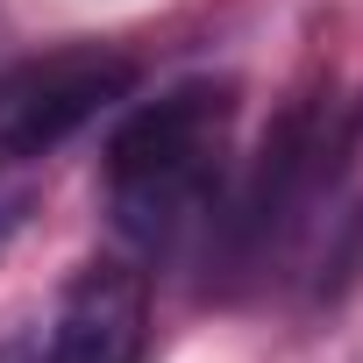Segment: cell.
Returning <instances> with one entry per match:
<instances>
[{"label":"cell","instance_id":"6da1fadb","mask_svg":"<svg viewBox=\"0 0 363 363\" xmlns=\"http://www.w3.org/2000/svg\"><path fill=\"white\" fill-rule=\"evenodd\" d=\"M235 79H186L107 135V214L143 257H178L221 214Z\"/></svg>","mask_w":363,"mask_h":363},{"label":"cell","instance_id":"7a4b0ae2","mask_svg":"<svg viewBox=\"0 0 363 363\" xmlns=\"http://www.w3.org/2000/svg\"><path fill=\"white\" fill-rule=\"evenodd\" d=\"M356 135H363V114L328 100V93H306V100H292L278 114V128L264 135L250 178L235 186V200L221 214L228 271H271V257L292 235H306L320 221V207L342 200Z\"/></svg>","mask_w":363,"mask_h":363},{"label":"cell","instance_id":"3957f363","mask_svg":"<svg viewBox=\"0 0 363 363\" xmlns=\"http://www.w3.org/2000/svg\"><path fill=\"white\" fill-rule=\"evenodd\" d=\"M135 93V57L121 50H57L43 65L0 72V164H22L79 135L100 107Z\"/></svg>","mask_w":363,"mask_h":363},{"label":"cell","instance_id":"277c9868","mask_svg":"<svg viewBox=\"0 0 363 363\" xmlns=\"http://www.w3.org/2000/svg\"><path fill=\"white\" fill-rule=\"evenodd\" d=\"M150 349V285L135 264H86L65 285L57 328H50V363H143Z\"/></svg>","mask_w":363,"mask_h":363},{"label":"cell","instance_id":"5b68a950","mask_svg":"<svg viewBox=\"0 0 363 363\" xmlns=\"http://www.w3.org/2000/svg\"><path fill=\"white\" fill-rule=\"evenodd\" d=\"M22 221H29V200H22V193H15V200H0V250H8V235H15Z\"/></svg>","mask_w":363,"mask_h":363}]
</instances>
